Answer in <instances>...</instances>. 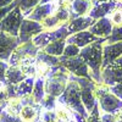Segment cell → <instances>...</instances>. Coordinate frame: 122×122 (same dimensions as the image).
<instances>
[{"label": "cell", "mask_w": 122, "mask_h": 122, "mask_svg": "<svg viewBox=\"0 0 122 122\" xmlns=\"http://www.w3.org/2000/svg\"><path fill=\"white\" fill-rule=\"evenodd\" d=\"M106 38H101L81 49L79 56L82 57L90 70V75L98 84H101V65H103V44Z\"/></svg>", "instance_id": "1"}, {"label": "cell", "mask_w": 122, "mask_h": 122, "mask_svg": "<svg viewBox=\"0 0 122 122\" xmlns=\"http://www.w3.org/2000/svg\"><path fill=\"white\" fill-rule=\"evenodd\" d=\"M57 101L61 104L66 105L68 109H71L75 112L79 114L81 116H83L84 118L88 117L89 112L86 110L83 103H82V98H81V88L78 83L71 77L68 78V82L66 86V89L64 90V93L57 98Z\"/></svg>", "instance_id": "2"}, {"label": "cell", "mask_w": 122, "mask_h": 122, "mask_svg": "<svg viewBox=\"0 0 122 122\" xmlns=\"http://www.w3.org/2000/svg\"><path fill=\"white\" fill-rule=\"evenodd\" d=\"M68 78H70V72L62 65L54 67L50 75L44 79L45 93L55 98H59L66 89Z\"/></svg>", "instance_id": "3"}, {"label": "cell", "mask_w": 122, "mask_h": 122, "mask_svg": "<svg viewBox=\"0 0 122 122\" xmlns=\"http://www.w3.org/2000/svg\"><path fill=\"white\" fill-rule=\"evenodd\" d=\"M95 98L98 100L99 109L101 112L117 114L122 109V100L110 92V87L105 84H98L95 89Z\"/></svg>", "instance_id": "4"}, {"label": "cell", "mask_w": 122, "mask_h": 122, "mask_svg": "<svg viewBox=\"0 0 122 122\" xmlns=\"http://www.w3.org/2000/svg\"><path fill=\"white\" fill-rule=\"evenodd\" d=\"M71 75V73H70ZM76 82L78 83L79 88H81V98H82V103L86 107V110L88 112H90L93 107L95 106V104L98 103V100L95 98V89L98 83L95 82L94 79L90 78H84V77H77L71 75Z\"/></svg>", "instance_id": "5"}, {"label": "cell", "mask_w": 122, "mask_h": 122, "mask_svg": "<svg viewBox=\"0 0 122 122\" xmlns=\"http://www.w3.org/2000/svg\"><path fill=\"white\" fill-rule=\"evenodd\" d=\"M59 59H60V64L62 65L71 75L77 76V77H84V78L93 79L88 65L86 64V61L79 55L72 56V57H67V56L61 55Z\"/></svg>", "instance_id": "6"}, {"label": "cell", "mask_w": 122, "mask_h": 122, "mask_svg": "<svg viewBox=\"0 0 122 122\" xmlns=\"http://www.w3.org/2000/svg\"><path fill=\"white\" fill-rule=\"evenodd\" d=\"M68 36H70V32L67 30V23H66L56 29H51V30L44 29L43 32H40L38 36H36L32 39V42L38 49H44L48 44L55 42V40H59V39H66Z\"/></svg>", "instance_id": "7"}, {"label": "cell", "mask_w": 122, "mask_h": 122, "mask_svg": "<svg viewBox=\"0 0 122 122\" xmlns=\"http://www.w3.org/2000/svg\"><path fill=\"white\" fill-rule=\"evenodd\" d=\"M23 18H25V16L22 15L20 7L16 6L12 11H10L0 21V32H6L14 37H18L20 27H21Z\"/></svg>", "instance_id": "8"}, {"label": "cell", "mask_w": 122, "mask_h": 122, "mask_svg": "<svg viewBox=\"0 0 122 122\" xmlns=\"http://www.w3.org/2000/svg\"><path fill=\"white\" fill-rule=\"evenodd\" d=\"M122 82V56L116 59L101 70V83L105 86H115Z\"/></svg>", "instance_id": "9"}, {"label": "cell", "mask_w": 122, "mask_h": 122, "mask_svg": "<svg viewBox=\"0 0 122 122\" xmlns=\"http://www.w3.org/2000/svg\"><path fill=\"white\" fill-rule=\"evenodd\" d=\"M44 28L42 26V23L32 21L28 18H23V21L20 27V32H18V39L22 43H27L30 42L36 36H38L40 32H43Z\"/></svg>", "instance_id": "10"}, {"label": "cell", "mask_w": 122, "mask_h": 122, "mask_svg": "<svg viewBox=\"0 0 122 122\" xmlns=\"http://www.w3.org/2000/svg\"><path fill=\"white\" fill-rule=\"evenodd\" d=\"M39 50L40 49H38L34 45V43L32 42V40H30V42H27V43H22L12 51V54H11V56H10L7 62H9L10 66H16L18 64V61L22 60L23 57H27V56L36 57Z\"/></svg>", "instance_id": "11"}, {"label": "cell", "mask_w": 122, "mask_h": 122, "mask_svg": "<svg viewBox=\"0 0 122 122\" xmlns=\"http://www.w3.org/2000/svg\"><path fill=\"white\" fill-rule=\"evenodd\" d=\"M21 44L18 37H14L6 32H0V60L9 61L12 51Z\"/></svg>", "instance_id": "12"}, {"label": "cell", "mask_w": 122, "mask_h": 122, "mask_svg": "<svg viewBox=\"0 0 122 122\" xmlns=\"http://www.w3.org/2000/svg\"><path fill=\"white\" fill-rule=\"evenodd\" d=\"M118 3H120L118 0H107V1H95L94 0L93 6L88 12V16L95 20V21L99 18L106 17L110 12H112V10H115Z\"/></svg>", "instance_id": "13"}, {"label": "cell", "mask_w": 122, "mask_h": 122, "mask_svg": "<svg viewBox=\"0 0 122 122\" xmlns=\"http://www.w3.org/2000/svg\"><path fill=\"white\" fill-rule=\"evenodd\" d=\"M122 56V40L116 43H104L103 44V65L101 70L109 64L114 62L116 59Z\"/></svg>", "instance_id": "14"}, {"label": "cell", "mask_w": 122, "mask_h": 122, "mask_svg": "<svg viewBox=\"0 0 122 122\" xmlns=\"http://www.w3.org/2000/svg\"><path fill=\"white\" fill-rule=\"evenodd\" d=\"M101 38L92 34L89 30H82V32H78V33H75V34H71L66 38V43L67 44H75L77 45L78 48H84L92 43L94 42H98V40H100Z\"/></svg>", "instance_id": "15"}, {"label": "cell", "mask_w": 122, "mask_h": 122, "mask_svg": "<svg viewBox=\"0 0 122 122\" xmlns=\"http://www.w3.org/2000/svg\"><path fill=\"white\" fill-rule=\"evenodd\" d=\"M54 9H55L54 1L48 3V4H39V5H37V6L33 9V11L30 12L26 18L42 23L48 16H50V15L54 12Z\"/></svg>", "instance_id": "16"}, {"label": "cell", "mask_w": 122, "mask_h": 122, "mask_svg": "<svg viewBox=\"0 0 122 122\" xmlns=\"http://www.w3.org/2000/svg\"><path fill=\"white\" fill-rule=\"evenodd\" d=\"M88 30L92 34H94L99 38H107L111 34V30H112V23L107 17H103L97 20L94 25L89 27Z\"/></svg>", "instance_id": "17"}, {"label": "cell", "mask_w": 122, "mask_h": 122, "mask_svg": "<svg viewBox=\"0 0 122 122\" xmlns=\"http://www.w3.org/2000/svg\"><path fill=\"white\" fill-rule=\"evenodd\" d=\"M94 22H95V20L89 17L88 15L81 16L73 20H70L67 23V30L70 32V36H71V34H75L78 32H82V30L89 29V27L92 25H94Z\"/></svg>", "instance_id": "18"}, {"label": "cell", "mask_w": 122, "mask_h": 122, "mask_svg": "<svg viewBox=\"0 0 122 122\" xmlns=\"http://www.w3.org/2000/svg\"><path fill=\"white\" fill-rule=\"evenodd\" d=\"M40 111H42V106L38 103L23 105L20 110L18 118L23 122H37L40 118Z\"/></svg>", "instance_id": "19"}, {"label": "cell", "mask_w": 122, "mask_h": 122, "mask_svg": "<svg viewBox=\"0 0 122 122\" xmlns=\"http://www.w3.org/2000/svg\"><path fill=\"white\" fill-rule=\"evenodd\" d=\"M94 0H72L71 3L70 20H73L81 16H86L90 11Z\"/></svg>", "instance_id": "20"}, {"label": "cell", "mask_w": 122, "mask_h": 122, "mask_svg": "<svg viewBox=\"0 0 122 122\" xmlns=\"http://www.w3.org/2000/svg\"><path fill=\"white\" fill-rule=\"evenodd\" d=\"M28 76L20 68V66H10L6 71V82L10 84H18L25 81Z\"/></svg>", "instance_id": "21"}, {"label": "cell", "mask_w": 122, "mask_h": 122, "mask_svg": "<svg viewBox=\"0 0 122 122\" xmlns=\"http://www.w3.org/2000/svg\"><path fill=\"white\" fill-rule=\"evenodd\" d=\"M34 81H36V77L30 76V77H27L25 81H22L21 83L16 84L15 86L16 98H21V97H26V95H30V94H32Z\"/></svg>", "instance_id": "22"}, {"label": "cell", "mask_w": 122, "mask_h": 122, "mask_svg": "<svg viewBox=\"0 0 122 122\" xmlns=\"http://www.w3.org/2000/svg\"><path fill=\"white\" fill-rule=\"evenodd\" d=\"M66 39H59V40H55V42L48 44L43 50L45 53L50 54V55H54V56H57L60 57L61 55L64 54V50H65V46H66Z\"/></svg>", "instance_id": "23"}, {"label": "cell", "mask_w": 122, "mask_h": 122, "mask_svg": "<svg viewBox=\"0 0 122 122\" xmlns=\"http://www.w3.org/2000/svg\"><path fill=\"white\" fill-rule=\"evenodd\" d=\"M36 60L40 61V62H43V64H45V65H48L50 67H56V66L61 65L60 64V59L57 56H54V55H50V54L45 53L43 49H40L38 51V54L36 56Z\"/></svg>", "instance_id": "24"}, {"label": "cell", "mask_w": 122, "mask_h": 122, "mask_svg": "<svg viewBox=\"0 0 122 122\" xmlns=\"http://www.w3.org/2000/svg\"><path fill=\"white\" fill-rule=\"evenodd\" d=\"M55 112L57 115V118L59 121L61 122H71V121H75L73 120V116H72V110L68 109L66 105L61 104V103H56V106H55Z\"/></svg>", "instance_id": "25"}, {"label": "cell", "mask_w": 122, "mask_h": 122, "mask_svg": "<svg viewBox=\"0 0 122 122\" xmlns=\"http://www.w3.org/2000/svg\"><path fill=\"white\" fill-rule=\"evenodd\" d=\"M45 89H44V79L43 78H37L34 81V86H33V90H32V98L36 103H40L43 100V98L45 97Z\"/></svg>", "instance_id": "26"}, {"label": "cell", "mask_w": 122, "mask_h": 122, "mask_svg": "<svg viewBox=\"0 0 122 122\" xmlns=\"http://www.w3.org/2000/svg\"><path fill=\"white\" fill-rule=\"evenodd\" d=\"M22 100L21 98H11L6 101V106H5V110L10 115L12 116H16L18 117V114H20V110L22 109Z\"/></svg>", "instance_id": "27"}, {"label": "cell", "mask_w": 122, "mask_h": 122, "mask_svg": "<svg viewBox=\"0 0 122 122\" xmlns=\"http://www.w3.org/2000/svg\"><path fill=\"white\" fill-rule=\"evenodd\" d=\"M25 18L33 11V9L40 4V0H16Z\"/></svg>", "instance_id": "28"}, {"label": "cell", "mask_w": 122, "mask_h": 122, "mask_svg": "<svg viewBox=\"0 0 122 122\" xmlns=\"http://www.w3.org/2000/svg\"><path fill=\"white\" fill-rule=\"evenodd\" d=\"M106 17L111 21L112 26H122V1H120L115 10H112V12H110Z\"/></svg>", "instance_id": "29"}, {"label": "cell", "mask_w": 122, "mask_h": 122, "mask_svg": "<svg viewBox=\"0 0 122 122\" xmlns=\"http://www.w3.org/2000/svg\"><path fill=\"white\" fill-rule=\"evenodd\" d=\"M56 103H57V98L53 97V95H49V94H45V97L43 98V100L40 101V106L44 110H55V106H56Z\"/></svg>", "instance_id": "30"}, {"label": "cell", "mask_w": 122, "mask_h": 122, "mask_svg": "<svg viewBox=\"0 0 122 122\" xmlns=\"http://www.w3.org/2000/svg\"><path fill=\"white\" fill-rule=\"evenodd\" d=\"M122 40V26H112L111 34L106 38V43H116Z\"/></svg>", "instance_id": "31"}, {"label": "cell", "mask_w": 122, "mask_h": 122, "mask_svg": "<svg viewBox=\"0 0 122 122\" xmlns=\"http://www.w3.org/2000/svg\"><path fill=\"white\" fill-rule=\"evenodd\" d=\"M39 120H42L44 122H57L59 121L55 110H44V109H42V111H40Z\"/></svg>", "instance_id": "32"}, {"label": "cell", "mask_w": 122, "mask_h": 122, "mask_svg": "<svg viewBox=\"0 0 122 122\" xmlns=\"http://www.w3.org/2000/svg\"><path fill=\"white\" fill-rule=\"evenodd\" d=\"M79 51H81V48H78L77 45H75V44H66L62 55L67 56V57H72V56L79 55Z\"/></svg>", "instance_id": "33"}, {"label": "cell", "mask_w": 122, "mask_h": 122, "mask_svg": "<svg viewBox=\"0 0 122 122\" xmlns=\"http://www.w3.org/2000/svg\"><path fill=\"white\" fill-rule=\"evenodd\" d=\"M86 122H101V120H100V109H99V104L98 103L95 104L93 110L89 112Z\"/></svg>", "instance_id": "34"}, {"label": "cell", "mask_w": 122, "mask_h": 122, "mask_svg": "<svg viewBox=\"0 0 122 122\" xmlns=\"http://www.w3.org/2000/svg\"><path fill=\"white\" fill-rule=\"evenodd\" d=\"M0 122H20V118L10 115L6 110H4L1 115H0Z\"/></svg>", "instance_id": "35"}, {"label": "cell", "mask_w": 122, "mask_h": 122, "mask_svg": "<svg viewBox=\"0 0 122 122\" xmlns=\"http://www.w3.org/2000/svg\"><path fill=\"white\" fill-rule=\"evenodd\" d=\"M9 68L7 61L0 60V82H6V71Z\"/></svg>", "instance_id": "36"}, {"label": "cell", "mask_w": 122, "mask_h": 122, "mask_svg": "<svg viewBox=\"0 0 122 122\" xmlns=\"http://www.w3.org/2000/svg\"><path fill=\"white\" fill-rule=\"evenodd\" d=\"M16 6H18V4H17V1L15 0V1L11 4V5H9V6H5V7H0V21L10 12V11H12V10L16 7Z\"/></svg>", "instance_id": "37"}, {"label": "cell", "mask_w": 122, "mask_h": 122, "mask_svg": "<svg viewBox=\"0 0 122 122\" xmlns=\"http://www.w3.org/2000/svg\"><path fill=\"white\" fill-rule=\"evenodd\" d=\"M110 92L122 100V82H120V83H117L115 86H111L110 87Z\"/></svg>", "instance_id": "38"}, {"label": "cell", "mask_w": 122, "mask_h": 122, "mask_svg": "<svg viewBox=\"0 0 122 122\" xmlns=\"http://www.w3.org/2000/svg\"><path fill=\"white\" fill-rule=\"evenodd\" d=\"M100 120H101V122H115V115L107 114V112H101L100 111Z\"/></svg>", "instance_id": "39"}, {"label": "cell", "mask_w": 122, "mask_h": 122, "mask_svg": "<svg viewBox=\"0 0 122 122\" xmlns=\"http://www.w3.org/2000/svg\"><path fill=\"white\" fill-rule=\"evenodd\" d=\"M15 0H0V7H5V6H9L11 5Z\"/></svg>", "instance_id": "40"}, {"label": "cell", "mask_w": 122, "mask_h": 122, "mask_svg": "<svg viewBox=\"0 0 122 122\" xmlns=\"http://www.w3.org/2000/svg\"><path fill=\"white\" fill-rule=\"evenodd\" d=\"M115 122H122V114L120 111L117 114H115Z\"/></svg>", "instance_id": "41"}, {"label": "cell", "mask_w": 122, "mask_h": 122, "mask_svg": "<svg viewBox=\"0 0 122 122\" xmlns=\"http://www.w3.org/2000/svg\"><path fill=\"white\" fill-rule=\"evenodd\" d=\"M53 0H40V4H48V3H51Z\"/></svg>", "instance_id": "42"}, {"label": "cell", "mask_w": 122, "mask_h": 122, "mask_svg": "<svg viewBox=\"0 0 122 122\" xmlns=\"http://www.w3.org/2000/svg\"><path fill=\"white\" fill-rule=\"evenodd\" d=\"M95 1H107V0H95Z\"/></svg>", "instance_id": "43"}, {"label": "cell", "mask_w": 122, "mask_h": 122, "mask_svg": "<svg viewBox=\"0 0 122 122\" xmlns=\"http://www.w3.org/2000/svg\"><path fill=\"white\" fill-rule=\"evenodd\" d=\"M37 122H44V121H42V120H38Z\"/></svg>", "instance_id": "44"}, {"label": "cell", "mask_w": 122, "mask_h": 122, "mask_svg": "<svg viewBox=\"0 0 122 122\" xmlns=\"http://www.w3.org/2000/svg\"><path fill=\"white\" fill-rule=\"evenodd\" d=\"M20 122H23V121H21V120H20Z\"/></svg>", "instance_id": "45"}, {"label": "cell", "mask_w": 122, "mask_h": 122, "mask_svg": "<svg viewBox=\"0 0 122 122\" xmlns=\"http://www.w3.org/2000/svg\"><path fill=\"white\" fill-rule=\"evenodd\" d=\"M71 122H76V121H71Z\"/></svg>", "instance_id": "46"}]
</instances>
